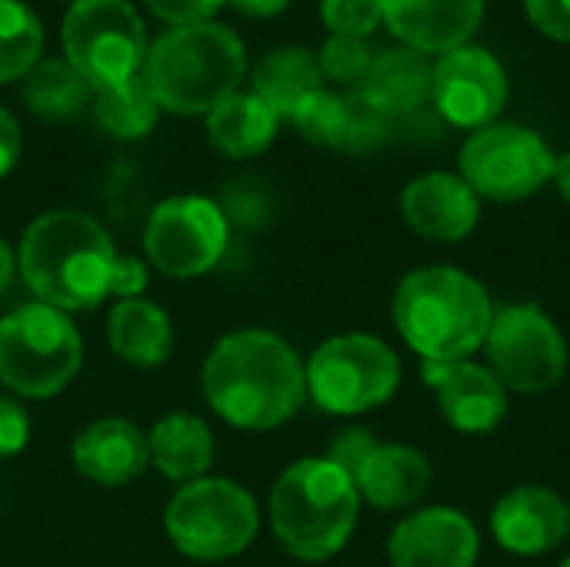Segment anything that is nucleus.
Listing matches in <instances>:
<instances>
[{
    "label": "nucleus",
    "mask_w": 570,
    "mask_h": 567,
    "mask_svg": "<svg viewBox=\"0 0 570 567\" xmlns=\"http://www.w3.org/2000/svg\"><path fill=\"white\" fill-rule=\"evenodd\" d=\"M424 381L438 398L444 421L461 434H494L508 418V388L488 364L424 361Z\"/></svg>",
    "instance_id": "obj_14"
},
{
    "label": "nucleus",
    "mask_w": 570,
    "mask_h": 567,
    "mask_svg": "<svg viewBox=\"0 0 570 567\" xmlns=\"http://www.w3.org/2000/svg\"><path fill=\"white\" fill-rule=\"evenodd\" d=\"M80 364L83 338L63 311L33 301L0 317V384L17 398L60 394Z\"/></svg>",
    "instance_id": "obj_6"
},
{
    "label": "nucleus",
    "mask_w": 570,
    "mask_h": 567,
    "mask_svg": "<svg viewBox=\"0 0 570 567\" xmlns=\"http://www.w3.org/2000/svg\"><path fill=\"white\" fill-rule=\"evenodd\" d=\"M230 244V224L217 201L200 194H177L160 201L144 227V251L150 267L164 277L190 281L210 274Z\"/></svg>",
    "instance_id": "obj_12"
},
{
    "label": "nucleus",
    "mask_w": 570,
    "mask_h": 567,
    "mask_svg": "<svg viewBox=\"0 0 570 567\" xmlns=\"http://www.w3.org/2000/svg\"><path fill=\"white\" fill-rule=\"evenodd\" d=\"M20 100L40 120L67 124L94 104V90L67 57H40L20 80Z\"/></svg>",
    "instance_id": "obj_26"
},
{
    "label": "nucleus",
    "mask_w": 570,
    "mask_h": 567,
    "mask_svg": "<svg viewBox=\"0 0 570 567\" xmlns=\"http://www.w3.org/2000/svg\"><path fill=\"white\" fill-rule=\"evenodd\" d=\"M70 3H77V0H70Z\"/></svg>",
    "instance_id": "obj_44"
},
{
    "label": "nucleus",
    "mask_w": 570,
    "mask_h": 567,
    "mask_svg": "<svg viewBox=\"0 0 570 567\" xmlns=\"http://www.w3.org/2000/svg\"><path fill=\"white\" fill-rule=\"evenodd\" d=\"M277 127H281V117L250 90L230 94L204 117L210 147L230 160H247V157L264 154L274 144Z\"/></svg>",
    "instance_id": "obj_24"
},
{
    "label": "nucleus",
    "mask_w": 570,
    "mask_h": 567,
    "mask_svg": "<svg viewBox=\"0 0 570 567\" xmlns=\"http://www.w3.org/2000/svg\"><path fill=\"white\" fill-rule=\"evenodd\" d=\"M170 314L144 297L117 301L107 317V344L114 358L134 368H160L174 354Z\"/></svg>",
    "instance_id": "obj_23"
},
{
    "label": "nucleus",
    "mask_w": 570,
    "mask_h": 567,
    "mask_svg": "<svg viewBox=\"0 0 570 567\" xmlns=\"http://www.w3.org/2000/svg\"><path fill=\"white\" fill-rule=\"evenodd\" d=\"M354 488L361 501L377 511H404L417 508L431 488V461L424 451L411 444H374L371 454L354 471Z\"/></svg>",
    "instance_id": "obj_20"
},
{
    "label": "nucleus",
    "mask_w": 570,
    "mask_h": 567,
    "mask_svg": "<svg viewBox=\"0 0 570 567\" xmlns=\"http://www.w3.org/2000/svg\"><path fill=\"white\" fill-rule=\"evenodd\" d=\"M117 257L114 237L90 214L47 211L23 231L17 271L40 304L70 314L104 304Z\"/></svg>",
    "instance_id": "obj_2"
},
{
    "label": "nucleus",
    "mask_w": 570,
    "mask_h": 567,
    "mask_svg": "<svg viewBox=\"0 0 570 567\" xmlns=\"http://www.w3.org/2000/svg\"><path fill=\"white\" fill-rule=\"evenodd\" d=\"M307 368V398L337 418L384 408L401 388V358L374 334H337L317 344Z\"/></svg>",
    "instance_id": "obj_8"
},
{
    "label": "nucleus",
    "mask_w": 570,
    "mask_h": 567,
    "mask_svg": "<svg viewBox=\"0 0 570 567\" xmlns=\"http://www.w3.org/2000/svg\"><path fill=\"white\" fill-rule=\"evenodd\" d=\"M481 351L508 394H548L568 378V338L538 304L494 311V324Z\"/></svg>",
    "instance_id": "obj_10"
},
{
    "label": "nucleus",
    "mask_w": 570,
    "mask_h": 567,
    "mask_svg": "<svg viewBox=\"0 0 570 567\" xmlns=\"http://www.w3.org/2000/svg\"><path fill=\"white\" fill-rule=\"evenodd\" d=\"M558 567H570V558H564V561H561V565Z\"/></svg>",
    "instance_id": "obj_43"
},
{
    "label": "nucleus",
    "mask_w": 570,
    "mask_h": 567,
    "mask_svg": "<svg viewBox=\"0 0 570 567\" xmlns=\"http://www.w3.org/2000/svg\"><path fill=\"white\" fill-rule=\"evenodd\" d=\"M30 441V418L13 398H0V458H13Z\"/></svg>",
    "instance_id": "obj_37"
},
{
    "label": "nucleus",
    "mask_w": 570,
    "mask_h": 567,
    "mask_svg": "<svg viewBox=\"0 0 570 567\" xmlns=\"http://www.w3.org/2000/svg\"><path fill=\"white\" fill-rule=\"evenodd\" d=\"M551 180L558 184V194L570 204V154L554 160V177H551Z\"/></svg>",
    "instance_id": "obj_42"
},
{
    "label": "nucleus",
    "mask_w": 570,
    "mask_h": 567,
    "mask_svg": "<svg viewBox=\"0 0 570 567\" xmlns=\"http://www.w3.org/2000/svg\"><path fill=\"white\" fill-rule=\"evenodd\" d=\"M494 541L521 558L561 548L570 535V505L544 485H518L491 511Z\"/></svg>",
    "instance_id": "obj_16"
},
{
    "label": "nucleus",
    "mask_w": 570,
    "mask_h": 567,
    "mask_svg": "<svg viewBox=\"0 0 570 567\" xmlns=\"http://www.w3.org/2000/svg\"><path fill=\"white\" fill-rule=\"evenodd\" d=\"M13 271H17V254H13V251H10V244L0 237V291H7V287H10Z\"/></svg>",
    "instance_id": "obj_41"
},
{
    "label": "nucleus",
    "mask_w": 570,
    "mask_h": 567,
    "mask_svg": "<svg viewBox=\"0 0 570 567\" xmlns=\"http://www.w3.org/2000/svg\"><path fill=\"white\" fill-rule=\"evenodd\" d=\"M43 57V23L23 0H0V84L23 80Z\"/></svg>",
    "instance_id": "obj_28"
},
{
    "label": "nucleus",
    "mask_w": 570,
    "mask_h": 567,
    "mask_svg": "<svg viewBox=\"0 0 570 567\" xmlns=\"http://www.w3.org/2000/svg\"><path fill=\"white\" fill-rule=\"evenodd\" d=\"M524 10L544 37L570 43V0H524Z\"/></svg>",
    "instance_id": "obj_36"
},
{
    "label": "nucleus",
    "mask_w": 570,
    "mask_h": 567,
    "mask_svg": "<svg viewBox=\"0 0 570 567\" xmlns=\"http://www.w3.org/2000/svg\"><path fill=\"white\" fill-rule=\"evenodd\" d=\"M374 50L364 37H337L331 33L317 53L324 80H334L341 87H361L371 70Z\"/></svg>",
    "instance_id": "obj_30"
},
{
    "label": "nucleus",
    "mask_w": 570,
    "mask_h": 567,
    "mask_svg": "<svg viewBox=\"0 0 570 567\" xmlns=\"http://www.w3.org/2000/svg\"><path fill=\"white\" fill-rule=\"evenodd\" d=\"M63 57L90 84L94 94L124 87L144 70L147 27L130 0H77L67 7Z\"/></svg>",
    "instance_id": "obj_9"
},
{
    "label": "nucleus",
    "mask_w": 570,
    "mask_h": 567,
    "mask_svg": "<svg viewBox=\"0 0 570 567\" xmlns=\"http://www.w3.org/2000/svg\"><path fill=\"white\" fill-rule=\"evenodd\" d=\"M147 291V264L137 261V257H117L114 264V277H110V294L120 297V301H130V297H140Z\"/></svg>",
    "instance_id": "obj_38"
},
{
    "label": "nucleus",
    "mask_w": 570,
    "mask_h": 567,
    "mask_svg": "<svg viewBox=\"0 0 570 567\" xmlns=\"http://www.w3.org/2000/svg\"><path fill=\"white\" fill-rule=\"evenodd\" d=\"M227 3L237 7L247 17H257V20H271V17H277V13H284L291 7V0H227Z\"/></svg>",
    "instance_id": "obj_40"
},
{
    "label": "nucleus",
    "mask_w": 570,
    "mask_h": 567,
    "mask_svg": "<svg viewBox=\"0 0 570 567\" xmlns=\"http://www.w3.org/2000/svg\"><path fill=\"white\" fill-rule=\"evenodd\" d=\"M554 160L541 134L521 124H491L464 140L458 174L478 197L514 204L534 197L554 177Z\"/></svg>",
    "instance_id": "obj_11"
},
{
    "label": "nucleus",
    "mask_w": 570,
    "mask_h": 567,
    "mask_svg": "<svg viewBox=\"0 0 570 567\" xmlns=\"http://www.w3.org/2000/svg\"><path fill=\"white\" fill-rule=\"evenodd\" d=\"M431 80H434V60L401 43L374 53L361 90L381 114L394 120L421 110L431 100Z\"/></svg>",
    "instance_id": "obj_21"
},
{
    "label": "nucleus",
    "mask_w": 570,
    "mask_h": 567,
    "mask_svg": "<svg viewBox=\"0 0 570 567\" xmlns=\"http://www.w3.org/2000/svg\"><path fill=\"white\" fill-rule=\"evenodd\" d=\"M291 124L297 127V134L317 147H334L341 150L344 144V130H347V97L334 94V90H317L311 94L291 117Z\"/></svg>",
    "instance_id": "obj_29"
},
{
    "label": "nucleus",
    "mask_w": 570,
    "mask_h": 567,
    "mask_svg": "<svg viewBox=\"0 0 570 567\" xmlns=\"http://www.w3.org/2000/svg\"><path fill=\"white\" fill-rule=\"evenodd\" d=\"M394 324L424 361H464L484 348L494 324L488 287L461 267L411 271L394 291Z\"/></svg>",
    "instance_id": "obj_3"
},
{
    "label": "nucleus",
    "mask_w": 570,
    "mask_h": 567,
    "mask_svg": "<svg viewBox=\"0 0 570 567\" xmlns=\"http://www.w3.org/2000/svg\"><path fill=\"white\" fill-rule=\"evenodd\" d=\"M267 518L277 545L291 558L317 565L351 541L361 518V495L327 458H304L274 481Z\"/></svg>",
    "instance_id": "obj_5"
},
{
    "label": "nucleus",
    "mask_w": 570,
    "mask_h": 567,
    "mask_svg": "<svg viewBox=\"0 0 570 567\" xmlns=\"http://www.w3.org/2000/svg\"><path fill=\"white\" fill-rule=\"evenodd\" d=\"M147 451L150 468H157L167 481L190 485L197 478H207L217 444L204 418L174 411L147 431Z\"/></svg>",
    "instance_id": "obj_22"
},
{
    "label": "nucleus",
    "mask_w": 570,
    "mask_h": 567,
    "mask_svg": "<svg viewBox=\"0 0 570 567\" xmlns=\"http://www.w3.org/2000/svg\"><path fill=\"white\" fill-rule=\"evenodd\" d=\"M70 461L87 481L124 488L150 468L147 434L127 418H100L73 438Z\"/></svg>",
    "instance_id": "obj_19"
},
{
    "label": "nucleus",
    "mask_w": 570,
    "mask_h": 567,
    "mask_svg": "<svg viewBox=\"0 0 570 567\" xmlns=\"http://www.w3.org/2000/svg\"><path fill=\"white\" fill-rule=\"evenodd\" d=\"M20 150H23L20 124L7 107H0V180L20 164Z\"/></svg>",
    "instance_id": "obj_39"
},
{
    "label": "nucleus",
    "mask_w": 570,
    "mask_h": 567,
    "mask_svg": "<svg viewBox=\"0 0 570 567\" xmlns=\"http://www.w3.org/2000/svg\"><path fill=\"white\" fill-rule=\"evenodd\" d=\"M227 224L237 227H257L271 217V194L257 177H240L227 187L224 204H220Z\"/></svg>",
    "instance_id": "obj_33"
},
{
    "label": "nucleus",
    "mask_w": 570,
    "mask_h": 567,
    "mask_svg": "<svg viewBox=\"0 0 570 567\" xmlns=\"http://www.w3.org/2000/svg\"><path fill=\"white\" fill-rule=\"evenodd\" d=\"M90 110H94V120L104 134H110L117 140H140L154 130L160 104L154 100L147 80L137 74L124 87L94 94Z\"/></svg>",
    "instance_id": "obj_27"
},
{
    "label": "nucleus",
    "mask_w": 570,
    "mask_h": 567,
    "mask_svg": "<svg viewBox=\"0 0 570 567\" xmlns=\"http://www.w3.org/2000/svg\"><path fill=\"white\" fill-rule=\"evenodd\" d=\"M164 528L170 545L190 561H227L247 551L261 531L254 495L230 478H197L170 498Z\"/></svg>",
    "instance_id": "obj_7"
},
{
    "label": "nucleus",
    "mask_w": 570,
    "mask_h": 567,
    "mask_svg": "<svg viewBox=\"0 0 570 567\" xmlns=\"http://www.w3.org/2000/svg\"><path fill=\"white\" fill-rule=\"evenodd\" d=\"M401 217L414 234L428 241L458 244L474 234L481 221V197L461 174L428 170L404 187Z\"/></svg>",
    "instance_id": "obj_17"
},
{
    "label": "nucleus",
    "mask_w": 570,
    "mask_h": 567,
    "mask_svg": "<svg viewBox=\"0 0 570 567\" xmlns=\"http://www.w3.org/2000/svg\"><path fill=\"white\" fill-rule=\"evenodd\" d=\"M377 441L371 438V431L367 428H344L334 441H331V448H327V461L331 465H337L347 478H354V471L361 468V461L371 454V448H374Z\"/></svg>",
    "instance_id": "obj_35"
},
{
    "label": "nucleus",
    "mask_w": 570,
    "mask_h": 567,
    "mask_svg": "<svg viewBox=\"0 0 570 567\" xmlns=\"http://www.w3.org/2000/svg\"><path fill=\"white\" fill-rule=\"evenodd\" d=\"M347 130H344V144L341 150H351V154H364V150H374L384 144L387 130H391V117L381 114L361 87H351L347 94Z\"/></svg>",
    "instance_id": "obj_31"
},
{
    "label": "nucleus",
    "mask_w": 570,
    "mask_h": 567,
    "mask_svg": "<svg viewBox=\"0 0 570 567\" xmlns=\"http://www.w3.org/2000/svg\"><path fill=\"white\" fill-rule=\"evenodd\" d=\"M391 567H474L481 538L474 521L448 505L411 511L387 541Z\"/></svg>",
    "instance_id": "obj_15"
},
{
    "label": "nucleus",
    "mask_w": 570,
    "mask_h": 567,
    "mask_svg": "<svg viewBox=\"0 0 570 567\" xmlns=\"http://www.w3.org/2000/svg\"><path fill=\"white\" fill-rule=\"evenodd\" d=\"M324 87L317 53L304 47H277L264 53L250 70V94L261 97L281 120H291L294 110Z\"/></svg>",
    "instance_id": "obj_25"
},
{
    "label": "nucleus",
    "mask_w": 570,
    "mask_h": 567,
    "mask_svg": "<svg viewBox=\"0 0 570 567\" xmlns=\"http://www.w3.org/2000/svg\"><path fill=\"white\" fill-rule=\"evenodd\" d=\"M200 388L214 414L230 428L274 431L301 414L307 401V368L281 334L247 328L210 348Z\"/></svg>",
    "instance_id": "obj_1"
},
{
    "label": "nucleus",
    "mask_w": 570,
    "mask_h": 567,
    "mask_svg": "<svg viewBox=\"0 0 570 567\" xmlns=\"http://www.w3.org/2000/svg\"><path fill=\"white\" fill-rule=\"evenodd\" d=\"M321 20L337 37H364V40L384 23L381 0H321Z\"/></svg>",
    "instance_id": "obj_32"
},
{
    "label": "nucleus",
    "mask_w": 570,
    "mask_h": 567,
    "mask_svg": "<svg viewBox=\"0 0 570 567\" xmlns=\"http://www.w3.org/2000/svg\"><path fill=\"white\" fill-rule=\"evenodd\" d=\"M140 77L160 110L207 117L220 100L240 90V80L247 77V50L244 40L217 20L170 27L150 40Z\"/></svg>",
    "instance_id": "obj_4"
},
{
    "label": "nucleus",
    "mask_w": 570,
    "mask_h": 567,
    "mask_svg": "<svg viewBox=\"0 0 570 567\" xmlns=\"http://www.w3.org/2000/svg\"><path fill=\"white\" fill-rule=\"evenodd\" d=\"M431 100L451 127L484 130L508 107V74L491 50L464 43L434 60Z\"/></svg>",
    "instance_id": "obj_13"
},
{
    "label": "nucleus",
    "mask_w": 570,
    "mask_h": 567,
    "mask_svg": "<svg viewBox=\"0 0 570 567\" xmlns=\"http://www.w3.org/2000/svg\"><path fill=\"white\" fill-rule=\"evenodd\" d=\"M381 20L404 47L441 57L478 33L484 0H381Z\"/></svg>",
    "instance_id": "obj_18"
},
{
    "label": "nucleus",
    "mask_w": 570,
    "mask_h": 567,
    "mask_svg": "<svg viewBox=\"0 0 570 567\" xmlns=\"http://www.w3.org/2000/svg\"><path fill=\"white\" fill-rule=\"evenodd\" d=\"M144 3L167 27H190V23H207L227 0H144Z\"/></svg>",
    "instance_id": "obj_34"
}]
</instances>
